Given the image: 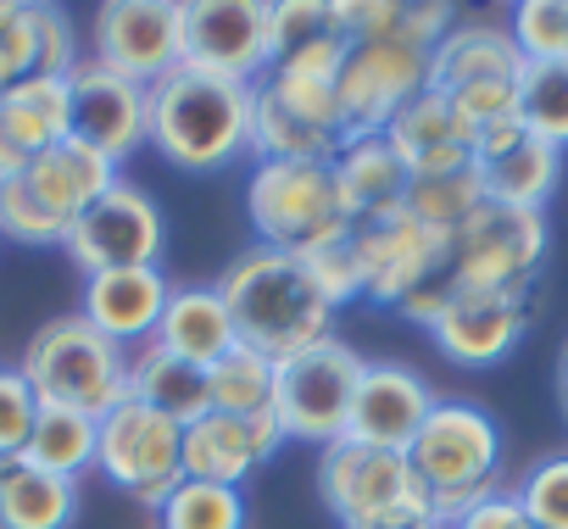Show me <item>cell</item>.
<instances>
[{"label":"cell","mask_w":568,"mask_h":529,"mask_svg":"<svg viewBox=\"0 0 568 529\" xmlns=\"http://www.w3.org/2000/svg\"><path fill=\"white\" fill-rule=\"evenodd\" d=\"M217 296L229 302L240 346H251L273 363L335 340V307L318 291V279L307 274L302 256L251 245L245 256L229 262V274L217 279Z\"/></svg>","instance_id":"1"},{"label":"cell","mask_w":568,"mask_h":529,"mask_svg":"<svg viewBox=\"0 0 568 529\" xmlns=\"http://www.w3.org/2000/svg\"><path fill=\"white\" fill-rule=\"evenodd\" d=\"M251 101H256V84L173 68L168 79L151 84L145 145H156L184 173H217L251 151Z\"/></svg>","instance_id":"2"},{"label":"cell","mask_w":568,"mask_h":529,"mask_svg":"<svg viewBox=\"0 0 568 529\" xmlns=\"http://www.w3.org/2000/svg\"><path fill=\"white\" fill-rule=\"evenodd\" d=\"M251 228L267 251L284 256H318L352 240V212L335 184V162H256L245 184Z\"/></svg>","instance_id":"3"},{"label":"cell","mask_w":568,"mask_h":529,"mask_svg":"<svg viewBox=\"0 0 568 529\" xmlns=\"http://www.w3.org/2000/svg\"><path fill=\"white\" fill-rule=\"evenodd\" d=\"M18 374L34 385L40 407H73V413L106 418L112 407L129 401V352L106 340L84 313H68L34 329Z\"/></svg>","instance_id":"4"},{"label":"cell","mask_w":568,"mask_h":529,"mask_svg":"<svg viewBox=\"0 0 568 529\" xmlns=\"http://www.w3.org/2000/svg\"><path fill=\"white\" fill-rule=\"evenodd\" d=\"M418 485L435 501V518L452 523L474 501L501 490V429L474 401H435L418 440L407 446Z\"/></svg>","instance_id":"5"},{"label":"cell","mask_w":568,"mask_h":529,"mask_svg":"<svg viewBox=\"0 0 568 529\" xmlns=\"http://www.w3.org/2000/svg\"><path fill=\"white\" fill-rule=\"evenodd\" d=\"M546 212L535 206H501L485 201L457 234H452V285L457 291H490V296H529L535 274L546 268Z\"/></svg>","instance_id":"6"},{"label":"cell","mask_w":568,"mask_h":529,"mask_svg":"<svg viewBox=\"0 0 568 529\" xmlns=\"http://www.w3.org/2000/svg\"><path fill=\"white\" fill-rule=\"evenodd\" d=\"M318 496L341 518V529L357 523H385V518H418L435 512L429 490L418 485L407 451L363 446V440H329L318 457Z\"/></svg>","instance_id":"7"},{"label":"cell","mask_w":568,"mask_h":529,"mask_svg":"<svg viewBox=\"0 0 568 529\" xmlns=\"http://www.w3.org/2000/svg\"><path fill=\"white\" fill-rule=\"evenodd\" d=\"M95 468L140 507H162L184 485V429L129 396L123 407H112L101 418Z\"/></svg>","instance_id":"8"},{"label":"cell","mask_w":568,"mask_h":529,"mask_svg":"<svg viewBox=\"0 0 568 529\" xmlns=\"http://www.w3.org/2000/svg\"><path fill=\"white\" fill-rule=\"evenodd\" d=\"M363 357L346 340H324L302 357H284L278 363V390H273V413L284 424L291 440H341L346 418H352V396L363 379Z\"/></svg>","instance_id":"9"},{"label":"cell","mask_w":568,"mask_h":529,"mask_svg":"<svg viewBox=\"0 0 568 529\" xmlns=\"http://www.w3.org/2000/svg\"><path fill=\"white\" fill-rule=\"evenodd\" d=\"M352 251L363 262L368 302H385V307H402L407 296H418L424 285H435L452 268V240L424 228L407 206L363 217L352 228Z\"/></svg>","instance_id":"10"},{"label":"cell","mask_w":568,"mask_h":529,"mask_svg":"<svg viewBox=\"0 0 568 529\" xmlns=\"http://www.w3.org/2000/svg\"><path fill=\"white\" fill-rule=\"evenodd\" d=\"M162 240H168V228H162L156 201H151L140 184L118 179V184L68 228L62 251L79 262L84 279H90V274H112V268H156Z\"/></svg>","instance_id":"11"},{"label":"cell","mask_w":568,"mask_h":529,"mask_svg":"<svg viewBox=\"0 0 568 529\" xmlns=\"http://www.w3.org/2000/svg\"><path fill=\"white\" fill-rule=\"evenodd\" d=\"M95 62L145 90L184 68V0H106L95 12Z\"/></svg>","instance_id":"12"},{"label":"cell","mask_w":568,"mask_h":529,"mask_svg":"<svg viewBox=\"0 0 568 529\" xmlns=\"http://www.w3.org/2000/svg\"><path fill=\"white\" fill-rule=\"evenodd\" d=\"M184 68L262 84V73L273 68L267 0H184Z\"/></svg>","instance_id":"13"},{"label":"cell","mask_w":568,"mask_h":529,"mask_svg":"<svg viewBox=\"0 0 568 529\" xmlns=\"http://www.w3.org/2000/svg\"><path fill=\"white\" fill-rule=\"evenodd\" d=\"M429 90V51L424 45H352L341 73V118L346 134H385L390 118Z\"/></svg>","instance_id":"14"},{"label":"cell","mask_w":568,"mask_h":529,"mask_svg":"<svg viewBox=\"0 0 568 529\" xmlns=\"http://www.w3.org/2000/svg\"><path fill=\"white\" fill-rule=\"evenodd\" d=\"M68 90H73V140H84L90 151L123 162L145 145L151 134V90L101 68L95 57L79 62L68 73Z\"/></svg>","instance_id":"15"},{"label":"cell","mask_w":568,"mask_h":529,"mask_svg":"<svg viewBox=\"0 0 568 529\" xmlns=\"http://www.w3.org/2000/svg\"><path fill=\"white\" fill-rule=\"evenodd\" d=\"M435 413V390L402 368V363H368L352 396V418H346V440L363 446H385V451H407L424 429V418Z\"/></svg>","instance_id":"16"},{"label":"cell","mask_w":568,"mask_h":529,"mask_svg":"<svg viewBox=\"0 0 568 529\" xmlns=\"http://www.w3.org/2000/svg\"><path fill=\"white\" fill-rule=\"evenodd\" d=\"M284 440L278 413H256V418H229V413H206L184 429V479H206V485H234L245 474H256Z\"/></svg>","instance_id":"17"},{"label":"cell","mask_w":568,"mask_h":529,"mask_svg":"<svg viewBox=\"0 0 568 529\" xmlns=\"http://www.w3.org/2000/svg\"><path fill=\"white\" fill-rule=\"evenodd\" d=\"M385 140L396 145V156L407 162V179H440V173H468L479 156V129L435 90H424L418 101H407Z\"/></svg>","instance_id":"18"},{"label":"cell","mask_w":568,"mask_h":529,"mask_svg":"<svg viewBox=\"0 0 568 529\" xmlns=\"http://www.w3.org/2000/svg\"><path fill=\"white\" fill-rule=\"evenodd\" d=\"M474 173H479V190L485 201H501V206H546L557 179H562V151L535 140L524 123H507V129H490L479 134V156H474Z\"/></svg>","instance_id":"19"},{"label":"cell","mask_w":568,"mask_h":529,"mask_svg":"<svg viewBox=\"0 0 568 529\" xmlns=\"http://www.w3.org/2000/svg\"><path fill=\"white\" fill-rule=\"evenodd\" d=\"M524 329H529V296L457 291L429 335L457 368H490L524 340Z\"/></svg>","instance_id":"20"},{"label":"cell","mask_w":568,"mask_h":529,"mask_svg":"<svg viewBox=\"0 0 568 529\" xmlns=\"http://www.w3.org/2000/svg\"><path fill=\"white\" fill-rule=\"evenodd\" d=\"M518 79H524V51L513 45V29L452 23L440 45L429 51V90L446 101L468 90H490V84H518Z\"/></svg>","instance_id":"21"},{"label":"cell","mask_w":568,"mask_h":529,"mask_svg":"<svg viewBox=\"0 0 568 529\" xmlns=\"http://www.w3.org/2000/svg\"><path fill=\"white\" fill-rule=\"evenodd\" d=\"M168 274L162 268H112V274H90L84 279V318L106 335V340H118V346H129V340H156V329H162V313H168Z\"/></svg>","instance_id":"22"},{"label":"cell","mask_w":568,"mask_h":529,"mask_svg":"<svg viewBox=\"0 0 568 529\" xmlns=\"http://www.w3.org/2000/svg\"><path fill=\"white\" fill-rule=\"evenodd\" d=\"M23 179H29V190L40 195V206H45L57 223L73 228V223L118 184V162L101 156V151H90L84 140H62V145H51L45 156H34V167H29Z\"/></svg>","instance_id":"23"},{"label":"cell","mask_w":568,"mask_h":529,"mask_svg":"<svg viewBox=\"0 0 568 529\" xmlns=\"http://www.w3.org/2000/svg\"><path fill=\"white\" fill-rule=\"evenodd\" d=\"M129 396L156 407L162 418H173L179 429H190L195 418L212 413V374L179 352H168L162 340H145L129 357Z\"/></svg>","instance_id":"24"},{"label":"cell","mask_w":568,"mask_h":529,"mask_svg":"<svg viewBox=\"0 0 568 529\" xmlns=\"http://www.w3.org/2000/svg\"><path fill=\"white\" fill-rule=\"evenodd\" d=\"M156 340L201 368H212L217 357H229L240 346V329L229 318V302L217 296V285H184L168 296V313H162V329Z\"/></svg>","instance_id":"25"},{"label":"cell","mask_w":568,"mask_h":529,"mask_svg":"<svg viewBox=\"0 0 568 529\" xmlns=\"http://www.w3.org/2000/svg\"><path fill=\"white\" fill-rule=\"evenodd\" d=\"M335 184H341V201H346L352 223H363L374 212L402 206L407 162L396 156V145L385 134H363V140H346V151L335 156Z\"/></svg>","instance_id":"26"},{"label":"cell","mask_w":568,"mask_h":529,"mask_svg":"<svg viewBox=\"0 0 568 529\" xmlns=\"http://www.w3.org/2000/svg\"><path fill=\"white\" fill-rule=\"evenodd\" d=\"M341 29L352 45H424L435 51L452 29V7L440 0H341Z\"/></svg>","instance_id":"27"},{"label":"cell","mask_w":568,"mask_h":529,"mask_svg":"<svg viewBox=\"0 0 568 529\" xmlns=\"http://www.w3.org/2000/svg\"><path fill=\"white\" fill-rule=\"evenodd\" d=\"M0 129H7L23 156H45L51 145L73 140V90L68 79H51V73H34L23 84H12L0 95Z\"/></svg>","instance_id":"28"},{"label":"cell","mask_w":568,"mask_h":529,"mask_svg":"<svg viewBox=\"0 0 568 529\" xmlns=\"http://www.w3.org/2000/svg\"><path fill=\"white\" fill-rule=\"evenodd\" d=\"M79 518V485L23 457L0 462V529H68Z\"/></svg>","instance_id":"29"},{"label":"cell","mask_w":568,"mask_h":529,"mask_svg":"<svg viewBox=\"0 0 568 529\" xmlns=\"http://www.w3.org/2000/svg\"><path fill=\"white\" fill-rule=\"evenodd\" d=\"M251 151L262 162H335L346 151L341 134L329 129H313L302 123L291 106H278L262 84H256V101H251Z\"/></svg>","instance_id":"30"},{"label":"cell","mask_w":568,"mask_h":529,"mask_svg":"<svg viewBox=\"0 0 568 529\" xmlns=\"http://www.w3.org/2000/svg\"><path fill=\"white\" fill-rule=\"evenodd\" d=\"M95 446H101V418L73 413V407H40L34 435L23 446V462H34V468L79 485V474L95 468Z\"/></svg>","instance_id":"31"},{"label":"cell","mask_w":568,"mask_h":529,"mask_svg":"<svg viewBox=\"0 0 568 529\" xmlns=\"http://www.w3.org/2000/svg\"><path fill=\"white\" fill-rule=\"evenodd\" d=\"M206 374H212V413H229V418L273 413V390H278V363L273 357H262L251 346H234Z\"/></svg>","instance_id":"32"},{"label":"cell","mask_w":568,"mask_h":529,"mask_svg":"<svg viewBox=\"0 0 568 529\" xmlns=\"http://www.w3.org/2000/svg\"><path fill=\"white\" fill-rule=\"evenodd\" d=\"M402 206H407L424 228H435V234L452 240V234L485 206V190H479V173H474V167H468V173H440V179H407Z\"/></svg>","instance_id":"33"},{"label":"cell","mask_w":568,"mask_h":529,"mask_svg":"<svg viewBox=\"0 0 568 529\" xmlns=\"http://www.w3.org/2000/svg\"><path fill=\"white\" fill-rule=\"evenodd\" d=\"M518 123L557 151L568 145V62H524Z\"/></svg>","instance_id":"34"},{"label":"cell","mask_w":568,"mask_h":529,"mask_svg":"<svg viewBox=\"0 0 568 529\" xmlns=\"http://www.w3.org/2000/svg\"><path fill=\"white\" fill-rule=\"evenodd\" d=\"M156 518H162V529H245V496L234 485L184 479L156 507Z\"/></svg>","instance_id":"35"},{"label":"cell","mask_w":568,"mask_h":529,"mask_svg":"<svg viewBox=\"0 0 568 529\" xmlns=\"http://www.w3.org/2000/svg\"><path fill=\"white\" fill-rule=\"evenodd\" d=\"M335 29H341V0H267V45H273V62L302 51V45H313L318 34H335Z\"/></svg>","instance_id":"36"},{"label":"cell","mask_w":568,"mask_h":529,"mask_svg":"<svg viewBox=\"0 0 568 529\" xmlns=\"http://www.w3.org/2000/svg\"><path fill=\"white\" fill-rule=\"evenodd\" d=\"M40 73V7L0 0V90Z\"/></svg>","instance_id":"37"},{"label":"cell","mask_w":568,"mask_h":529,"mask_svg":"<svg viewBox=\"0 0 568 529\" xmlns=\"http://www.w3.org/2000/svg\"><path fill=\"white\" fill-rule=\"evenodd\" d=\"M513 45L524 62H568V0H524L513 12Z\"/></svg>","instance_id":"38"},{"label":"cell","mask_w":568,"mask_h":529,"mask_svg":"<svg viewBox=\"0 0 568 529\" xmlns=\"http://www.w3.org/2000/svg\"><path fill=\"white\" fill-rule=\"evenodd\" d=\"M513 496L524 501V512H529L535 529H568V451L540 457Z\"/></svg>","instance_id":"39"},{"label":"cell","mask_w":568,"mask_h":529,"mask_svg":"<svg viewBox=\"0 0 568 529\" xmlns=\"http://www.w3.org/2000/svg\"><path fill=\"white\" fill-rule=\"evenodd\" d=\"M34 418H40L34 385H29L18 368H0V462L23 457V446H29V435H34Z\"/></svg>","instance_id":"40"},{"label":"cell","mask_w":568,"mask_h":529,"mask_svg":"<svg viewBox=\"0 0 568 529\" xmlns=\"http://www.w3.org/2000/svg\"><path fill=\"white\" fill-rule=\"evenodd\" d=\"M307 274L318 279V291L329 296L335 313H341L346 302H363V296H368V285H363V262H357L352 240H346V245H329V251H318V256H307Z\"/></svg>","instance_id":"41"},{"label":"cell","mask_w":568,"mask_h":529,"mask_svg":"<svg viewBox=\"0 0 568 529\" xmlns=\"http://www.w3.org/2000/svg\"><path fill=\"white\" fill-rule=\"evenodd\" d=\"M79 68V45H73V23L62 7H40V73L68 79Z\"/></svg>","instance_id":"42"},{"label":"cell","mask_w":568,"mask_h":529,"mask_svg":"<svg viewBox=\"0 0 568 529\" xmlns=\"http://www.w3.org/2000/svg\"><path fill=\"white\" fill-rule=\"evenodd\" d=\"M446 529H535V523H529V512L513 490H496V496L474 501L468 512H457Z\"/></svg>","instance_id":"43"},{"label":"cell","mask_w":568,"mask_h":529,"mask_svg":"<svg viewBox=\"0 0 568 529\" xmlns=\"http://www.w3.org/2000/svg\"><path fill=\"white\" fill-rule=\"evenodd\" d=\"M357 529H446L435 512H418V518H385V523H357Z\"/></svg>","instance_id":"44"},{"label":"cell","mask_w":568,"mask_h":529,"mask_svg":"<svg viewBox=\"0 0 568 529\" xmlns=\"http://www.w3.org/2000/svg\"><path fill=\"white\" fill-rule=\"evenodd\" d=\"M557 396H562V413H568V346H562V363H557Z\"/></svg>","instance_id":"45"},{"label":"cell","mask_w":568,"mask_h":529,"mask_svg":"<svg viewBox=\"0 0 568 529\" xmlns=\"http://www.w3.org/2000/svg\"><path fill=\"white\" fill-rule=\"evenodd\" d=\"M0 95H7V90H0Z\"/></svg>","instance_id":"46"}]
</instances>
